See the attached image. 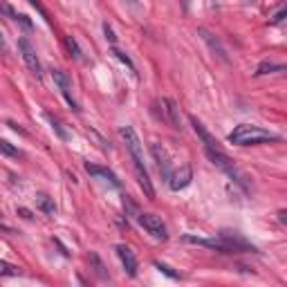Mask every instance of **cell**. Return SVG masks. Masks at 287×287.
Instances as JSON below:
<instances>
[{"mask_svg": "<svg viewBox=\"0 0 287 287\" xmlns=\"http://www.w3.org/2000/svg\"><path fill=\"white\" fill-rule=\"evenodd\" d=\"M119 135H121V139L126 142L130 155H133L135 171H137V180H139V184H142L146 197L155 200V189H153V182H150V177H148V171H146V166H144V150H142V142H139L137 133H135L130 126H121L119 128Z\"/></svg>", "mask_w": 287, "mask_h": 287, "instance_id": "cell-1", "label": "cell"}, {"mask_svg": "<svg viewBox=\"0 0 287 287\" xmlns=\"http://www.w3.org/2000/svg\"><path fill=\"white\" fill-rule=\"evenodd\" d=\"M278 135L269 133V130L252 126V124H240L229 133V142L238 144V146H254V144H263V142H276Z\"/></svg>", "mask_w": 287, "mask_h": 287, "instance_id": "cell-2", "label": "cell"}, {"mask_svg": "<svg viewBox=\"0 0 287 287\" xmlns=\"http://www.w3.org/2000/svg\"><path fill=\"white\" fill-rule=\"evenodd\" d=\"M139 224H142L155 240L169 238V229H166V224L161 222V218L155 216V213H139Z\"/></svg>", "mask_w": 287, "mask_h": 287, "instance_id": "cell-3", "label": "cell"}, {"mask_svg": "<svg viewBox=\"0 0 287 287\" xmlns=\"http://www.w3.org/2000/svg\"><path fill=\"white\" fill-rule=\"evenodd\" d=\"M18 50H20V56H23L25 65L32 70V74L36 79H40V76H43V70H40V61H38V56H36V50L32 48V43H29L27 38H18Z\"/></svg>", "mask_w": 287, "mask_h": 287, "instance_id": "cell-4", "label": "cell"}, {"mask_svg": "<svg viewBox=\"0 0 287 287\" xmlns=\"http://www.w3.org/2000/svg\"><path fill=\"white\" fill-rule=\"evenodd\" d=\"M220 240L227 244L229 254H236V252H256L254 244H249L244 238H240L238 233H231V231H222L220 233Z\"/></svg>", "mask_w": 287, "mask_h": 287, "instance_id": "cell-5", "label": "cell"}, {"mask_svg": "<svg viewBox=\"0 0 287 287\" xmlns=\"http://www.w3.org/2000/svg\"><path fill=\"white\" fill-rule=\"evenodd\" d=\"M197 34L202 36V40H204V43L209 45V48H211V52L218 56V59L222 61V63H229L227 48H224V45H222V40L218 38V36H213V34L209 32V29H204V27H200V29H197Z\"/></svg>", "mask_w": 287, "mask_h": 287, "instance_id": "cell-6", "label": "cell"}, {"mask_svg": "<svg viewBox=\"0 0 287 287\" xmlns=\"http://www.w3.org/2000/svg\"><path fill=\"white\" fill-rule=\"evenodd\" d=\"M114 249H117V256H119V260H121L124 269L128 271V276H137L139 263H137V256H135L133 249L126 247V244H117Z\"/></svg>", "mask_w": 287, "mask_h": 287, "instance_id": "cell-7", "label": "cell"}, {"mask_svg": "<svg viewBox=\"0 0 287 287\" xmlns=\"http://www.w3.org/2000/svg\"><path fill=\"white\" fill-rule=\"evenodd\" d=\"M191 180H193L191 169L189 166H182V169L173 171V175H171V180H169V186L173 191H182V189H186V186L191 184Z\"/></svg>", "mask_w": 287, "mask_h": 287, "instance_id": "cell-8", "label": "cell"}, {"mask_svg": "<svg viewBox=\"0 0 287 287\" xmlns=\"http://www.w3.org/2000/svg\"><path fill=\"white\" fill-rule=\"evenodd\" d=\"M52 79H54V83L59 86V90H61V95L65 97V101L70 103V106L74 108V110H79V108H76V101L72 99V92H70V79H67L65 72H63V70H54V72H52Z\"/></svg>", "mask_w": 287, "mask_h": 287, "instance_id": "cell-9", "label": "cell"}, {"mask_svg": "<svg viewBox=\"0 0 287 287\" xmlns=\"http://www.w3.org/2000/svg\"><path fill=\"white\" fill-rule=\"evenodd\" d=\"M150 150H153V157L157 159V166H159V173H161V177H164V180H171L173 171H171L169 157H166V150L161 148L159 144H153V146H150Z\"/></svg>", "mask_w": 287, "mask_h": 287, "instance_id": "cell-10", "label": "cell"}, {"mask_svg": "<svg viewBox=\"0 0 287 287\" xmlns=\"http://www.w3.org/2000/svg\"><path fill=\"white\" fill-rule=\"evenodd\" d=\"M86 171H88V173H90V175H95V177H103V180H106V182H110V184H112V186H117V189H119V186H121V182L117 180V175H114L110 169H106V166L90 164V161H88V164H86Z\"/></svg>", "mask_w": 287, "mask_h": 287, "instance_id": "cell-11", "label": "cell"}, {"mask_svg": "<svg viewBox=\"0 0 287 287\" xmlns=\"http://www.w3.org/2000/svg\"><path fill=\"white\" fill-rule=\"evenodd\" d=\"M184 240H186V242H193V244H200V247H209V249H216V252L229 254L227 244H224L220 238H218V240H209V238H197V236H184Z\"/></svg>", "mask_w": 287, "mask_h": 287, "instance_id": "cell-12", "label": "cell"}, {"mask_svg": "<svg viewBox=\"0 0 287 287\" xmlns=\"http://www.w3.org/2000/svg\"><path fill=\"white\" fill-rule=\"evenodd\" d=\"M161 106H164V112H166V117H169L171 126L180 130L182 124H180V108H177V103L173 101V99H164V101H161Z\"/></svg>", "mask_w": 287, "mask_h": 287, "instance_id": "cell-13", "label": "cell"}, {"mask_svg": "<svg viewBox=\"0 0 287 287\" xmlns=\"http://www.w3.org/2000/svg\"><path fill=\"white\" fill-rule=\"evenodd\" d=\"M38 209L45 213V216H54V213H56L54 200H52L50 195H45V193H40V195H38Z\"/></svg>", "mask_w": 287, "mask_h": 287, "instance_id": "cell-14", "label": "cell"}, {"mask_svg": "<svg viewBox=\"0 0 287 287\" xmlns=\"http://www.w3.org/2000/svg\"><path fill=\"white\" fill-rule=\"evenodd\" d=\"M65 48H67V52H70V56L72 59H76V61H83V52H81V48H79V43H76L72 36H65Z\"/></svg>", "mask_w": 287, "mask_h": 287, "instance_id": "cell-15", "label": "cell"}, {"mask_svg": "<svg viewBox=\"0 0 287 287\" xmlns=\"http://www.w3.org/2000/svg\"><path fill=\"white\" fill-rule=\"evenodd\" d=\"M285 65H274V63H260L258 70H256V76H263V74H269V72H283Z\"/></svg>", "mask_w": 287, "mask_h": 287, "instance_id": "cell-16", "label": "cell"}, {"mask_svg": "<svg viewBox=\"0 0 287 287\" xmlns=\"http://www.w3.org/2000/svg\"><path fill=\"white\" fill-rule=\"evenodd\" d=\"M45 117H48V119H50V124H52V128H54V130H56V135H59V137H61V139H67V133H65V130H63V126H61V121H59V119H56V117H54V114H50V112H45Z\"/></svg>", "mask_w": 287, "mask_h": 287, "instance_id": "cell-17", "label": "cell"}, {"mask_svg": "<svg viewBox=\"0 0 287 287\" xmlns=\"http://www.w3.org/2000/svg\"><path fill=\"white\" fill-rule=\"evenodd\" d=\"M0 150H3L5 155H9V157H20V150L14 148V146L7 142V139H3V142H0Z\"/></svg>", "mask_w": 287, "mask_h": 287, "instance_id": "cell-18", "label": "cell"}, {"mask_svg": "<svg viewBox=\"0 0 287 287\" xmlns=\"http://www.w3.org/2000/svg\"><path fill=\"white\" fill-rule=\"evenodd\" d=\"M155 267H157V269L161 271V274H166V276H169V278H173V280H177V278H180V274H177V271H173V269L169 267V265L159 263V260H155Z\"/></svg>", "mask_w": 287, "mask_h": 287, "instance_id": "cell-19", "label": "cell"}, {"mask_svg": "<svg viewBox=\"0 0 287 287\" xmlns=\"http://www.w3.org/2000/svg\"><path fill=\"white\" fill-rule=\"evenodd\" d=\"M112 54H114V56H117V59H119V61H121V63H126V65L130 67V70H133V72H135V65H133V61H130V59H128V56H126V54H124V52H121V50H117V48H112Z\"/></svg>", "mask_w": 287, "mask_h": 287, "instance_id": "cell-20", "label": "cell"}, {"mask_svg": "<svg viewBox=\"0 0 287 287\" xmlns=\"http://www.w3.org/2000/svg\"><path fill=\"white\" fill-rule=\"evenodd\" d=\"M0 267H3V269H0V274H3V276H18V274H20V271H18L16 267H12L9 263H3Z\"/></svg>", "mask_w": 287, "mask_h": 287, "instance_id": "cell-21", "label": "cell"}, {"mask_svg": "<svg viewBox=\"0 0 287 287\" xmlns=\"http://www.w3.org/2000/svg\"><path fill=\"white\" fill-rule=\"evenodd\" d=\"M90 260L95 263L97 274H99V276H106V271H103V265H101V260H99V256H97V254H90Z\"/></svg>", "mask_w": 287, "mask_h": 287, "instance_id": "cell-22", "label": "cell"}, {"mask_svg": "<svg viewBox=\"0 0 287 287\" xmlns=\"http://www.w3.org/2000/svg\"><path fill=\"white\" fill-rule=\"evenodd\" d=\"M285 16H287V7H283L278 14H274V16H271V23H278V20H283Z\"/></svg>", "mask_w": 287, "mask_h": 287, "instance_id": "cell-23", "label": "cell"}, {"mask_svg": "<svg viewBox=\"0 0 287 287\" xmlns=\"http://www.w3.org/2000/svg\"><path fill=\"white\" fill-rule=\"evenodd\" d=\"M103 32H106V38L112 43V48H114V34H112V29H110V25H103Z\"/></svg>", "mask_w": 287, "mask_h": 287, "instance_id": "cell-24", "label": "cell"}, {"mask_svg": "<svg viewBox=\"0 0 287 287\" xmlns=\"http://www.w3.org/2000/svg\"><path fill=\"white\" fill-rule=\"evenodd\" d=\"M276 218H278V222L287 224V209H283V211H278V213H276Z\"/></svg>", "mask_w": 287, "mask_h": 287, "instance_id": "cell-25", "label": "cell"}, {"mask_svg": "<svg viewBox=\"0 0 287 287\" xmlns=\"http://www.w3.org/2000/svg\"><path fill=\"white\" fill-rule=\"evenodd\" d=\"M20 213H23V218H27V220H29V218H32V213H29L27 209H20Z\"/></svg>", "mask_w": 287, "mask_h": 287, "instance_id": "cell-26", "label": "cell"}]
</instances>
